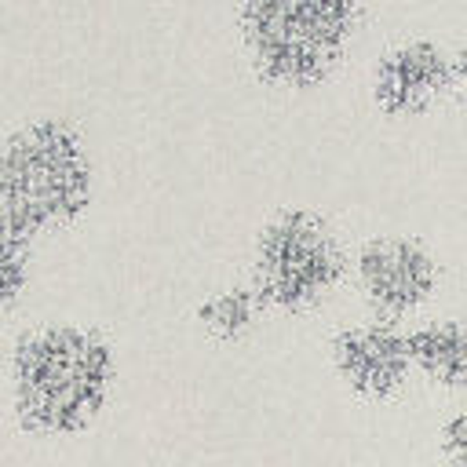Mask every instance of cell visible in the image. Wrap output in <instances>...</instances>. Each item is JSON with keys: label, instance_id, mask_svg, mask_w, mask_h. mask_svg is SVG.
<instances>
[{"label": "cell", "instance_id": "6da1fadb", "mask_svg": "<svg viewBox=\"0 0 467 467\" xmlns=\"http://www.w3.org/2000/svg\"><path fill=\"white\" fill-rule=\"evenodd\" d=\"M120 358L80 321H40L15 336L4 361V416L22 449L62 452L88 441L113 409Z\"/></svg>", "mask_w": 467, "mask_h": 467}, {"label": "cell", "instance_id": "7a4b0ae2", "mask_svg": "<svg viewBox=\"0 0 467 467\" xmlns=\"http://www.w3.org/2000/svg\"><path fill=\"white\" fill-rule=\"evenodd\" d=\"M91 201V157L62 117H33L0 139V226L36 241Z\"/></svg>", "mask_w": 467, "mask_h": 467}, {"label": "cell", "instance_id": "3957f363", "mask_svg": "<svg viewBox=\"0 0 467 467\" xmlns=\"http://www.w3.org/2000/svg\"><path fill=\"white\" fill-rule=\"evenodd\" d=\"M358 22V0H241L237 29L255 73L281 88H314L332 73Z\"/></svg>", "mask_w": 467, "mask_h": 467}, {"label": "cell", "instance_id": "277c9868", "mask_svg": "<svg viewBox=\"0 0 467 467\" xmlns=\"http://www.w3.org/2000/svg\"><path fill=\"white\" fill-rule=\"evenodd\" d=\"M347 255L332 226L306 208H281L255 237L252 288L266 310L303 314L317 306L343 277Z\"/></svg>", "mask_w": 467, "mask_h": 467}, {"label": "cell", "instance_id": "5b68a950", "mask_svg": "<svg viewBox=\"0 0 467 467\" xmlns=\"http://www.w3.org/2000/svg\"><path fill=\"white\" fill-rule=\"evenodd\" d=\"M328 368L343 394L365 409L398 405L416 379L405 325L379 317L339 325L328 339Z\"/></svg>", "mask_w": 467, "mask_h": 467}, {"label": "cell", "instance_id": "8992f818", "mask_svg": "<svg viewBox=\"0 0 467 467\" xmlns=\"http://www.w3.org/2000/svg\"><path fill=\"white\" fill-rule=\"evenodd\" d=\"M354 281L368 317L401 325L438 288V259L412 234H376L354 255Z\"/></svg>", "mask_w": 467, "mask_h": 467}, {"label": "cell", "instance_id": "52a82bcc", "mask_svg": "<svg viewBox=\"0 0 467 467\" xmlns=\"http://www.w3.org/2000/svg\"><path fill=\"white\" fill-rule=\"evenodd\" d=\"M452 84V58L423 36L387 47L372 69V99L390 117L427 109Z\"/></svg>", "mask_w": 467, "mask_h": 467}, {"label": "cell", "instance_id": "ba28073f", "mask_svg": "<svg viewBox=\"0 0 467 467\" xmlns=\"http://www.w3.org/2000/svg\"><path fill=\"white\" fill-rule=\"evenodd\" d=\"M412 372L431 390L452 398V405L467 401V317H427L405 325Z\"/></svg>", "mask_w": 467, "mask_h": 467}, {"label": "cell", "instance_id": "9c48e42d", "mask_svg": "<svg viewBox=\"0 0 467 467\" xmlns=\"http://www.w3.org/2000/svg\"><path fill=\"white\" fill-rule=\"evenodd\" d=\"M263 314H266V303L259 299V292L252 288V281H234L226 288H215L193 310L197 328L208 339H215V343H237V339H244L248 332H255V325L263 321Z\"/></svg>", "mask_w": 467, "mask_h": 467}, {"label": "cell", "instance_id": "30bf717a", "mask_svg": "<svg viewBox=\"0 0 467 467\" xmlns=\"http://www.w3.org/2000/svg\"><path fill=\"white\" fill-rule=\"evenodd\" d=\"M427 445V467H467V401L463 405H449L431 438H423Z\"/></svg>", "mask_w": 467, "mask_h": 467}, {"label": "cell", "instance_id": "8fae6325", "mask_svg": "<svg viewBox=\"0 0 467 467\" xmlns=\"http://www.w3.org/2000/svg\"><path fill=\"white\" fill-rule=\"evenodd\" d=\"M29 259H33V241L11 234L0 226V317L15 310L29 285Z\"/></svg>", "mask_w": 467, "mask_h": 467}, {"label": "cell", "instance_id": "7c38bea8", "mask_svg": "<svg viewBox=\"0 0 467 467\" xmlns=\"http://www.w3.org/2000/svg\"><path fill=\"white\" fill-rule=\"evenodd\" d=\"M452 91H456V99H460V106L467 109V44L452 55V84H449Z\"/></svg>", "mask_w": 467, "mask_h": 467}, {"label": "cell", "instance_id": "4fadbf2b", "mask_svg": "<svg viewBox=\"0 0 467 467\" xmlns=\"http://www.w3.org/2000/svg\"><path fill=\"white\" fill-rule=\"evenodd\" d=\"M18 460H22V449H18V441L0 434V467H18Z\"/></svg>", "mask_w": 467, "mask_h": 467}]
</instances>
